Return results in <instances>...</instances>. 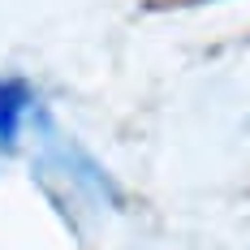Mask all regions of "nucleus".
Listing matches in <instances>:
<instances>
[{"label": "nucleus", "mask_w": 250, "mask_h": 250, "mask_svg": "<svg viewBox=\"0 0 250 250\" xmlns=\"http://www.w3.org/2000/svg\"><path fill=\"white\" fill-rule=\"evenodd\" d=\"M35 108V91L26 86L22 78H0V147H18L26 112Z\"/></svg>", "instance_id": "f257e3e1"}]
</instances>
